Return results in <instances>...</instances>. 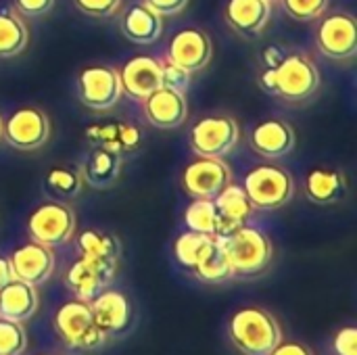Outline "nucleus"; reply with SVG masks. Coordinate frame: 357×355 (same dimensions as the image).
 Here are the masks:
<instances>
[{"mask_svg": "<svg viewBox=\"0 0 357 355\" xmlns=\"http://www.w3.org/2000/svg\"><path fill=\"white\" fill-rule=\"evenodd\" d=\"M266 2H274V0H266Z\"/></svg>", "mask_w": 357, "mask_h": 355, "instance_id": "obj_43", "label": "nucleus"}, {"mask_svg": "<svg viewBox=\"0 0 357 355\" xmlns=\"http://www.w3.org/2000/svg\"><path fill=\"white\" fill-rule=\"evenodd\" d=\"M320 50L335 61L351 59L357 52V27L351 15L335 13L322 19L316 31Z\"/></svg>", "mask_w": 357, "mask_h": 355, "instance_id": "obj_12", "label": "nucleus"}, {"mask_svg": "<svg viewBox=\"0 0 357 355\" xmlns=\"http://www.w3.org/2000/svg\"><path fill=\"white\" fill-rule=\"evenodd\" d=\"M241 136L238 123L228 115H211L199 119L190 130V149L199 157H226L232 153Z\"/></svg>", "mask_w": 357, "mask_h": 355, "instance_id": "obj_7", "label": "nucleus"}, {"mask_svg": "<svg viewBox=\"0 0 357 355\" xmlns=\"http://www.w3.org/2000/svg\"><path fill=\"white\" fill-rule=\"evenodd\" d=\"M184 224L188 230L215 236L218 232V211L213 199H192V203L184 211Z\"/></svg>", "mask_w": 357, "mask_h": 355, "instance_id": "obj_31", "label": "nucleus"}, {"mask_svg": "<svg viewBox=\"0 0 357 355\" xmlns=\"http://www.w3.org/2000/svg\"><path fill=\"white\" fill-rule=\"evenodd\" d=\"M27 25L15 10H0V59L17 56L27 46Z\"/></svg>", "mask_w": 357, "mask_h": 355, "instance_id": "obj_26", "label": "nucleus"}, {"mask_svg": "<svg viewBox=\"0 0 357 355\" xmlns=\"http://www.w3.org/2000/svg\"><path fill=\"white\" fill-rule=\"evenodd\" d=\"M15 276H13V270H10V262L6 257H0V289L10 282Z\"/></svg>", "mask_w": 357, "mask_h": 355, "instance_id": "obj_41", "label": "nucleus"}, {"mask_svg": "<svg viewBox=\"0 0 357 355\" xmlns=\"http://www.w3.org/2000/svg\"><path fill=\"white\" fill-rule=\"evenodd\" d=\"M0 136H2V121H0Z\"/></svg>", "mask_w": 357, "mask_h": 355, "instance_id": "obj_42", "label": "nucleus"}, {"mask_svg": "<svg viewBox=\"0 0 357 355\" xmlns=\"http://www.w3.org/2000/svg\"><path fill=\"white\" fill-rule=\"evenodd\" d=\"M121 88L136 100H144L161 88V63L153 56H134L119 71Z\"/></svg>", "mask_w": 357, "mask_h": 355, "instance_id": "obj_18", "label": "nucleus"}, {"mask_svg": "<svg viewBox=\"0 0 357 355\" xmlns=\"http://www.w3.org/2000/svg\"><path fill=\"white\" fill-rule=\"evenodd\" d=\"M42 355H52V354H42Z\"/></svg>", "mask_w": 357, "mask_h": 355, "instance_id": "obj_44", "label": "nucleus"}, {"mask_svg": "<svg viewBox=\"0 0 357 355\" xmlns=\"http://www.w3.org/2000/svg\"><path fill=\"white\" fill-rule=\"evenodd\" d=\"M144 115L151 126L161 128V130H174L180 128L186 117H188V105L186 96L182 92L169 90V88H157L151 92L144 100Z\"/></svg>", "mask_w": 357, "mask_h": 355, "instance_id": "obj_15", "label": "nucleus"}, {"mask_svg": "<svg viewBox=\"0 0 357 355\" xmlns=\"http://www.w3.org/2000/svg\"><path fill=\"white\" fill-rule=\"evenodd\" d=\"M289 52L282 48V46H278V44H270V46H266L264 48V54H261V61H264V65H266V69H274L284 56H287Z\"/></svg>", "mask_w": 357, "mask_h": 355, "instance_id": "obj_39", "label": "nucleus"}, {"mask_svg": "<svg viewBox=\"0 0 357 355\" xmlns=\"http://www.w3.org/2000/svg\"><path fill=\"white\" fill-rule=\"evenodd\" d=\"M73 2L84 15L94 19H107L115 15L121 4V0H73Z\"/></svg>", "mask_w": 357, "mask_h": 355, "instance_id": "obj_35", "label": "nucleus"}, {"mask_svg": "<svg viewBox=\"0 0 357 355\" xmlns=\"http://www.w3.org/2000/svg\"><path fill=\"white\" fill-rule=\"evenodd\" d=\"M195 276L201 280V282H207V285H220V282H226L234 276L232 272V266L228 262V255L224 251V247L220 245V241L213 236V245L211 249L207 251V255L197 264V268L192 270Z\"/></svg>", "mask_w": 357, "mask_h": 355, "instance_id": "obj_27", "label": "nucleus"}, {"mask_svg": "<svg viewBox=\"0 0 357 355\" xmlns=\"http://www.w3.org/2000/svg\"><path fill=\"white\" fill-rule=\"evenodd\" d=\"M232 182L228 163L218 157H199L182 172V188L192 199H213Z\"/></svg>", "mask_w": 357, "mask_h": 355, "instance_id": "obj_9", "label": "nucleus"}, {"mask_svg": "<svg viewBox=\"0 0 357 355\" xmlns=\"http://www.w3.org/2000/svg\"><path fill=\"white\" fill-rule=\"evenodd\" d=\"M82 184H84L82 176L75 169H67V167H52L44 176V190L54 201H69L77 197Z\"/></svg>", "mask_w": 357, "mask_h": 355, "instance_id": "obj_29", "label": "nucleus"}, {"mask_svg": "<svg viewBox=\"0 0 357 355\" xmlns=\"http://www.w3.org/2000/svg\"><path fill=\"white\" fill-rule=\"evenodd\" d=\"M146 4L161 17H172V15H178L180 10H184L188 0H146Z\"/></svg>", "mask_w": 357, "mask_h": 355, "instance_id": "obj_38", "label": "nucleus"}, {"mask_svg": "<svg viewBox=\"0 0 357 355\" xmlns=\"http://www.w3.org/2000/svg\"><path fill=\"white\" fill-rule=\"evenodd\" d=\"M2 136L19 151H36L50 136L48 115L36 107H21L8 115L6 123L2 126Z\"/></svg>", "mask_w": 357, "mask_h": 355, "instance_id": "obj_10", "label": "nucleus"}, {"mask_svg": "<svg viewBox=\"0 0 357 355\" xmlns=\"http://www.w3.org/2000/svg\"><path fill=\"white\" fill-rule=\"evenodd\" d=\"M282 6L297 21H314L324 15L328 0H282Z\"/></svg>", "mask_w": 357, "mask_h": 355, "instance_id": "obj_33", "label": "nucleus"}, {"mask_svg": "<svg viewBox=\"0 0 357 355\" xmlns=\"http://www.w3.org/2000/svg\"><path fill=\"white\" fill-rule=\"evenodd\" d=\"M27 347V335L23 322L0 318V355H23Z\"/></svg>", "mask_w": 357, "mask_h": 355, "instance_id": "obj_32", "label": "nucleus"}, {"mask_svg": "<svg viewBox=\"0 0 357 355\" xmlns=\"http://www.w3.org/2000/svg\"><path fill=\"white\" fill-rule=\"evenodd\" d=\"M243 190L247 192L253 209H278L284 207L295 192V184L291 174L274 163H264L253 167L243 182Z\"/></svg>", "mask_w": 357, "mask_h": 355, "instance_id": "obj_5", "label": "nucleus"}, {"mask_svg": "<svg viewBox=\"0 0 357 355\" xmlns=\"http://www.w3.org/2000/svg\"><path fill=\"white\" fill-rule=\"evenodd\" d=\"M270 13L272 8L266 0H228L224 6L228 25L245 38L259 36L268 25Z\"/></svg>", "mask_w": 357, "mask_h": 355, "instance_id": "obj_21", "label": "nucleus"}, {"mask_svg": "<svg viewBox=\"0 0 357 355\" xmlns=\"http://www.w3.org/2000/svg\"><path fill=\"white\" fill-rule=\"evenodd\" d=\"M213 245V236L207 234H199V232H184L176 239L174 243V257L182 268L195 270L197 264L207 255V251Z\"/></svg>", "mask_w": 357, "mask_h": 355, "instance_id": "obj_28", "label": "nucleus"}, {"mask_svg": "<svg viewBox=\"0 0 357 355\" xmlns=\"http://www.w3.org/2000/svg\"><path fill=\"white\" fill-rule=\"evenodd\" d=\"M54 331L65 347L75 352H94L105 343V333L96 326L90 303L82 299L67 301L54 316Z\"/></svg>", "mask_w": 357, "mask_h": 355, "instance_id": "obj_4", "label": "nucleus"}, {"mask_svg": "<svg viewBox=\"0 0 357 355\" xmlns=\"http://www.w3.org/2000/svg\"><path fill=\"white\" fill-rule=\"evenodd\" d=\"M121 31L134 44H153L163 31V19L146 2H138L126 10Z\"/></svg>", "mask_w": 357, "mask_h": 355, "instance_id": "obj_22", "label": "nucleus"}, {"mask_svg": "<svg viewBox=\"0 0 357 355\" xmlns=\"http://www.w3.org/2000/svg\"><path fill=\"white\" fill-rule=\"evenodd\" d=\"M211 38L197 27H186L180 29L172 42H169V52H167V61L184 67L186 71L195 73L201 71L209 65L211 61Z\"/></svg>", "mask_w": 357, "mask_h": 355, "instance_id": "obj_13", "label": "nucleus"}, {"mask_svg": "<svg viewBox=\"0 0 357 355\" xmlns=\"http://www.w3.org/2000/svg\"><path fill=\"white\" fill-rule=\"evenodd\" d=\"M190 82H192V73L186 71L184 67H180L172 61L161 63V86L163 88L186 94V90L190 88Z\"/></svg>", "mask_w": 357, "mask_h": 355, "instance_id": "obj_34", "label": "nucleus"}, {"mask_svg": "<svg viewBox=\"0 0 357 355\" xmlns=\"http://www.w3.org/2000/svg\"><path fill=\"white\" fill-rule=\"evenodd\" d=\"M17 10L25 17H40L48 13L54 4V0H15Z\"/></svg>", "mask_w": 357, "mask_h": 355, "instance_id": "obj_37", "label": "nucleus"}, {"mask_svg": "<svg viewBox=\"0 0 357 355\" xmlns=\"http://www.w3.org/2000/svg\"><path fill=\"white\" fill-rule=\"evenodd\" d=\"M77 247L82 255L86 257H96V259H107V262H117L119 257V241L100 230H84L77 236Z\"/></svg>", "mask_w": 357, "mask_h": 355, "instance_id": "obj_30", "label": "nucleus"}, {"mask_svg": "<svg viewBox=\"0 0 357 355\" xmlns=\"http://www.w3.org/2000/svg\"><path fill=\"white\" fill-rule=\"evenodd\" d=\"M337 355H357V331L354 326L341 328L333 343Z\"/></svg>", "mask_w": 357, "mask_h": 355, "instance_id": "obj_36", "label": "nucleus"}, {"mask_svg": "<svg viewBox=\"0 0 357 355\" xmlns=\"http://www.w3.org/2000/svg\"><path fill=\"white\" fill-rule=\"evenodd\" d=\"M75 232V211L63 201L42 203L27 218V234L46 247L65 245Z\"/></svg>", "mask_w": 357, "mask_h": 355, "instance_id": "obj_6", "label": "nucleus"}, {"mask_svg": "<svg viewBox=\"0 0 357 355\" xmlns=\"http://www.w3.org/2000/svg\"><path fill=\"white\" fill-rule=\"evenodd\" d=\"M234 347L245 355H270L282 341L276 318L261 308H241L228 324Z\"/></svg>", "mask_w": 357, "mask_h": 355, "instance_id": "obj_2", "label": "nucleus"}, {"mask_svg": "<svg viewBox=\"0 0 357 355\" xmlns=\"http://www.w3.org/2000/svg\"><path fill=\"white\" fill-rule=\"evenodd\" d=\"M270 355H314L305 345H301V343H278L276 345V349L272 352Z\"/></svg>", "mask_w": 357, "mask_h": 355, "instance_id": "obj_40", "label": "nucleus"}, {"mask_svg": "<svg viewBox=\"0 0 357 355\" xmlns=\"http://www.w3.org/2000/svg\"><path fill=\"white\" fill-rule=\"evenodd\" d=\"M115 268H117V262L82 255L75 264L69 266V270L65 274V282L77 299L90 301L102 289H107V285L115 276Z\"/></svg>", "mask_w": 357, "mask_h": 355, "instance_id": "obj_11", "label": "nucleus"}, {"mask_svg": "<svg viewBox=\"0 0 357 355\" xmlns=\"http://www.w3.org/2000/svg\"><path fill=\"white\" fill-rule=\"evenodd\" d=\"M86 138L96 149H105L121 157L123 153H134L140 146L142 134L132 123L107 121V123H92L90 128H86Z\"/></svg>", "mask_w": 357, "mask_h": 355, "instance_id": "obj_19", "label": "nucleus"}, {"mask_svg": "<svg viewBox=\"0 0 357 355\" xmlns=\"http://www.w3.org/2000/svg\"><path fill=\"white\" fill-rule=\"evenodd\" d=\"M213 205L218 211V232L215 236H226L232 230L241 228L247 224V220L253 213V205L243 190V186L228 184L222 192L213 197Z\"/></svg>", "mask_w": 357, "mask_h": 355, "instance_id": "obj_17", "label": "nucleus"}, {"mask_svg": "<svg viewBox=\"0 0 357 355\" xmlns=\"http://www.w3.org/2000/svg\"><path fill=\"white\" fill-rule=\"evenodd\" d=\"M305 195L316 205H335L347 195V178L343 172L316 167L305 178Z\"/></svg>", "mask_w": 357, "mask_h": 355, "instance_id": "obj_24", "label": "nucleus"}, {"mask_svg": "<svg viewBox=\"0 0 357 355\" xmlns=\"http://www.w3.org/2000/svg\"><path fill=\"white\" fill-rule=\"evenodd\" d=\"M224 247L232 272L238 276H257L268 270L274 259V247L259 228L241 226L226 236H215Z\"/></svg>", "mask_w": 357, "mask_h": 355, "instance_id": "obj_3", "label": "nucleus"}, {"mask_svg": "<svg viewBox=\"0 0 357 355\" xmlns=\"http://www.w3.org/2000/svg\"><path fill=\"white\" fill-rule=\"evenodd\" d=\"M88 303H90L94 322L105 333V337L119 335L128 328L130 318H132V305L123 293L113 291V289H102Z\"/></svg>", "mask_w": 357, "mask_h": 355, "instance_id": "obj_16", "label": "nucleus"}, {"mask_svg": "<svg viewBox=\"0 0 357 355\" xmlns=\"http://www.w3.org/2000/svg\"><path fill=\"white\" fill-rule=\"evenodd\" d=\"M259 82L266 92L291 103H301L318 90L320 71L307 54L289 52L274 69H264Z\"/></svg>", "mask_w": 357, "mask_h": 355, "instance_id": "obj_1", "label": "nucleus"}, {"mask_svg": "<svg viewBox=\"0 0 357 355\" xmlns=\"http://www.w3.org/2000/svg\"><path fill=\"white\" fill-rule=\"evenodd\" d=\"M77 94L82 105L92 111L113 109L123 94L119 71L102 65L84 67L77 75Z\"/></svg>", "mask_w": 357, "mask_h": 355, "instance_id": "obj_8", "label": "nucleus"}, {"mask_svg": "<svg viewBox=\"0 0 357 355\" xmlns=\"http://www.w3.org/2000/svg\"><path fill=\"white\" fill-rule=\"evenodd\" d=\"M38 310L36 287L13 278L0 289V318L25 322Z\"/></svg>", "mask_w": 357, "mask_h": 355, "instance_id": "obj_23", "label": "nucleus"}, {"mask_svg": "<svg viewBox=\"0 0 357 355\" xmlns=\"http://www.w3.org/2000/svg\"><path fill=\"white\" fill-rule=\"evenodd\" d=\"M121 172V157L117 153L96 149L82 165V180L96 190L111 188Z\"/></svg>", "mask_w": 357, "mask_h": 355, "instance_id": "obj_25", "label": "nucleus"}, {"mask_svg": "<svg viewBox=\"0 0 357 355\" xmlns=\"http://www.w3.org/2000/svg\"><path fill=\"white\" fill-rule=\"evenodd\" d=\"M251 146L266 159H280L295 149V130L282 119H266L253 128Z\"/></svg>", "mask_w": 357, "mask_h": 355, "instance_id": "obj_20", "label": "nucleus"}, {"mask_svg": "<svg viewBox=\"0 0 357 355\" xmlns=\"http://www.w3.org/2000/svg\"><path fill=\"white\" fill-rule=\"evenodd\" d=\"M8 262H10L13 276L31 287L44 285L54 270V255H52L50 247L40 245L36 241L15 249L8 257Z\"/></svg>", "mask_w": 357, "mask_h": 355, "instance_id": "obj_14", "label": "nucleus"}]
</instances>
